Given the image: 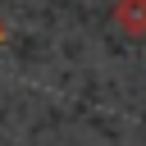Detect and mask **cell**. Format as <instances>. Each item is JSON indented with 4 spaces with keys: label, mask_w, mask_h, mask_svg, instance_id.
<instances>
[{
    "label": "cell",
    "mask_w": 146,
    "mask_h": 146,
    "mask_svg": "<svg viewBox=\"0 0 146 146\" xmlns=\"http://www.w3.org/2000/svg\"><path fill=\"white\" fill-rule=\"evenodd\" d=\"M119 23L128 27V23H146V0H123L119 5Z\"/></svg>",
    "instance_id": "cell-1"
}]
</instances>
